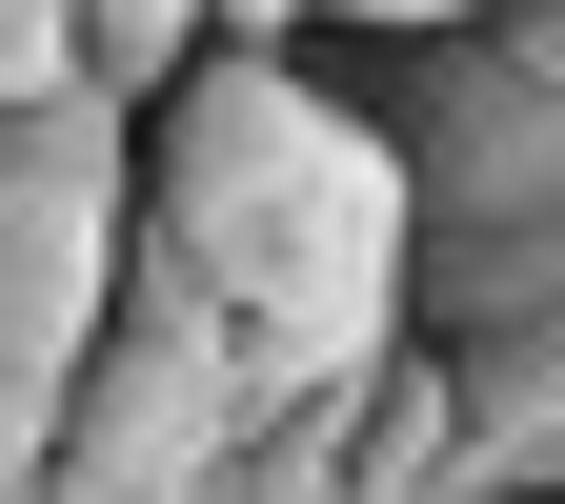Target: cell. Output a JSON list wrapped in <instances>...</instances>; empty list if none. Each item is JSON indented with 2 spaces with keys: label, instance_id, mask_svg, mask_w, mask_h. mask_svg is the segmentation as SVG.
Returning <instances> with one entry per match:
<instances>
[{
  "label": "cell",
  "instance_id": "3957f363",
  "mask_svg": "<svg viewBox=\"0 0 565 504\" xmlns=\"http://www.w3.org/2000/svg\"><path fill=\"white\" fill-rule=\"evenodd\" d=\"M121 202H141V121L102 82L61 101H0V364H82L102 303H121Z\"/></svg>",
  "mask_w": 565,
  "mask_h": 504
},
{
  "label": "cell",
  "instance_id": "ba28073f",
  "mask_svg": "<svg viewBox=\"0 0 565 504\" xmlns=\"http://www.w3.org/2000/svg\"><path fill=\"white\" fill-rule=\"evenodd\" d=\"M323 21H484V0H323Z\"/></svg>",
  "mask_w": 565,
  "mask_h": 504
},
{
  "label": "cell",
  "instance_id": "8992f818",
  "mask_svg": "<svg viewBox=\"0 0 565 504\" xmlns=\"http://www.w3.org/2000/svg\"><path fill=\"white\" fill-rule=\"evenodd\" d=\"M82 82V0H0V101H61Z\"/></svg>",
  "mask_w": 565,
  "mask_h": 504
},
{
  "label": "cell",
  "instance_id": "5b68a950",
  "mask_svg": "<svg viewBox=\"0 0 565 504\" xmlns=\"http://www.w3.org/2000/svg\"><path fill=\"white\" fill-rule=\"evenodd\" d=\"M0 504H61V384L0 364Z\"/></svg>",
  "mask_w": 565,
  "mask_h": 504
},
{
  "label": "cell",
  "instance_id": "6da1fadb",
  "mask_svg": "<svg viewBox=\"0 0 565 504\" xmlns=\"http://www.w3.org/2000/svg\"><path fill=\"white\" fill-rule=\"evenodd\" d=\"M121 303L182 323L243 404H343L404 343V162L323 41H202L141 101Z\"/></svg>",
  "mask_w": 565,
  "mask_h": 504
},
{
  "label": "cell",
  "instance_id": "277c9868",
  "mask_svg": "<svg viewBox=\"0 0 565 504\" xmlns=\"http://www.w3.org/2000/svg\"><path fill=\"white\" fill-rule=\"evenodd\" d=\"M243 423H282V404H243V384L202 364L182 323L102 303V343L61 364V504H121V484H182V464H223Z\"/></svg>",
  "mask_w": 565,
  "mask_h": 504
},
{
  "label": "cell",
  "instance_id": "52a82bcc",
  "mask_svg": "<svg viewBox=\"0 0 565 504\" xmlns=\"http://www.w3.org/2000/svg\"><path fill=\"white\" fill-rule=\"evenodd\" d=\"M223 41H323V0H223Z\"/></svg>",
  "mask_w": 565,
  "mask_h": 504
},
{
  "label": "cell",
  "instance_id": "7a4b0ae2",
  "mask_svg": "<svg viewBox=\"0 0 565 504\" xmlns=\"http://www.w3.org/2000/svg\"><path fill=\"white\" fill-rule=\"evenodd\" d=\"M364 41V121L404 162V343H484L565 303V61L505 21H323Z\"/></svg>",
  "mask_w": 565,
  "mask_h": 504
}]
</instances>
